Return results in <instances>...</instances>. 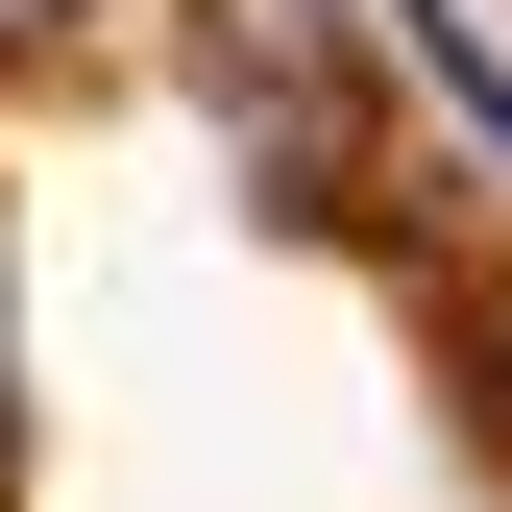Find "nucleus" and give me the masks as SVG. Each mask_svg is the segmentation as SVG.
Instances as JSON below:
<instances>
[{
  "instance_id": "obj_1",
  "label": "nucleus",
  "mask_w": 512,
  "mask_h": 512,
  "mask_svg": "<svg viewBox=\"0 0 512 512\" xmlns=\"http://www.w3.org/2000/svg\"><path fill=\"white\" fill-rule=\"evenodd\" d=\"M49 25H98V0H0V49H49Z\"/></svg>"
}]
</instances>
